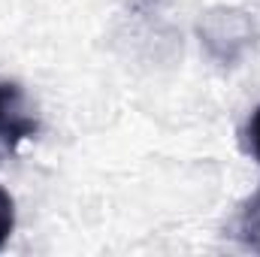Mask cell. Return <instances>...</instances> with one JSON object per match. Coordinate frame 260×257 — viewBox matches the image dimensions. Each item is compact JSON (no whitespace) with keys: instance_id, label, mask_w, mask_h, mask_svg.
<instances>
[{"instance_id":"cell-1","label":"cell","mask_w":260,"mask_h":257,"mask_svg":"<svg viewBox=\"0 0 260 257\" xmlns=\"http://www.w3.org/2000/svg\"><path fill=\"white\" fill-rule=\"evenodd\" d=\"M40 121L24 97V91L12 82H0V145L18 148L24 139H34Z\"/></svg>"},{"instance_id":"cell-2","label":"cell","mask_w":260,"mask_h":257,"mask_svg":"<svg viewBox=\"0 0 260 257\" xmlns=\"http://www.w3.org/2000/svg\"><path fill=\"white\" fill-rule=\"evenodd\" d=\"M233 236L248 248V251H257L260 254V188L239 209L236 221H233Z\"/></svg>"},{"instance_id":"cell-3","label":"cell","mask_w":260,"mask_h":257,"mask_svg":"<svg viewBox=\"0 0 260 257\" xmlns=\"http://www.w3.org/2000/svg\"><path fill=\"white\" fill-rule=\"evenodd\" d=\"M12 230H15V200L0 185V248L9 242Z\"/></svg>"},{"instance_id":"cell-4","label":"cell","mask_w":260,"mask_h":257,"mask_svg":"<svg viewBox=\"0 0 260 257\" xmlns=\"http://www.w3.org/2000/svg\"><path fill=\"white\" fill-rule=\"evenodd\" d=\"M245 139H248V151L254 154V160H260V106L251 112V118H248Z\"/></svg>"}]
</instances>
